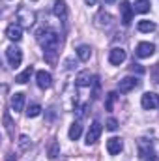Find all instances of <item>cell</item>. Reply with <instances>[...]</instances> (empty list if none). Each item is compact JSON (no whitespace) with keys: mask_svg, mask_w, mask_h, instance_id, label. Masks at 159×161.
Segmentation results:
<instances>
[{"mask_svg":"<svg viewBox=\"0 0 159 161\" xmlns=\"http://www.w3.org/2000/svg\"><path fill=\"white\" fill-rule=\"evenodd\" d=\"M84 2H86V4H88V6H94V4H96V2H97V0H84Z\"/></svg>","mask_w":159,"mask_h":161,"instance_id":"32","label":"cell"},{"mask_svg":"<svg viewBox=\"0 0 159 161\" xmlns=\"http://www.w3.org/2000/svg\"><path fill=\"white\" fill-rule=\"evenodd\" d=\"M58 154H60V144L56 141H51V144H49V158L54 159V158H58Z\"/></svg>","mask_w":159,"mask_h":161,"instance_id":"24","label":"cell"},{"mask_svg":"<svg viewBox=\"0 0 159 161\" xmlns=\"http://www.w3.org/2000/svg\"><path fill=\"white\" fill-rule=\"evenodd\" d=\"M129 69H131V71H137V73H144V68H142L140 64H135V62L131 64V68H129Z\"/></svg>","mask_w":159,"mask_h":161,"instance_id":"29","label":"cell"},{"mask_svg":"<svg viewBox=\"0 0 159 161\" xmlns=\"http://www.w3.org/2000/svg\"><path fill=\"white\" fill-rule=\"evenodd\" d=\"M80 133H82V125H80L79 122H75V124L69 127V133H68V135H69L71 141H77V139L80 137Z\"/></svg>","mask_w":159,"mask_h":161,"instance_id":"22","label":"cell"},{"mask_svg":"<svg viewBox=\"0 0 159 161\" xmlns=\"http://www.w3.org/2000/svg\"><path fill=\"white\" fill-rule=\"evenodd\" d=\"M94 77H92V73L88 71V69H84V71H80L79 75H77V79H75V84L80 86V88H84V86H90L92 82H94Z\"/></svg>","mask_w":159,"mask_h":161,"instance_id":"15","label":"cell"},{"mask_svg":"<svg viewBox=\"0 0 159 161\" xmlns=\"http://www.w3.org/2000/svg\"><path fill=\"white\" fill-rule=\"evenodd\" d=\"M6 36L11 41H19L23 38V26H19V25H9V26L6 28Z\"/></svg>","mask_w":159,"mask_h":161,"instance_id":"14","label":"cell"},{"mask_svg":"<svg viewBox=\"0 0 159 161\" xmlns=\"http://www.w3.org/2000/svg\"><path fill=\"white\" fill-rule=\"evenodd\" d=\"M116 97H118V96H116V92H109V94H107V103H105V109H107V111H112Z\"/></svg>","mask_w":159,"mask_h":161,"instance_id":"25","label":"cell"},{"mask_svg":"<svg viewBox=\"0 0 159 161\" xmlns=\"http://www.w3.org/2000/svg\"><path fill=\"white\" fill-rule=\"evenodd\" d=\"M137 28H139L140 32H154L157 26H156L154 21H146V19H144V21H139V26H137Z\"/></svg>","mask_w":159,"mask_h":161,"instance_id":"20","label":"cell"},{"mask_svg":"<svg viewBox=\"0 0 159 161\" xmlns=\"http://www.w3.org/2000/svg\"><path fill=\"white\" fill-rule=\"evenodd\" d=\"M4 122H6V129L11 135V120H9V113H4Z\"/></svg>","mask_w":159,"mask_h":161,"instance_id":"28","label":"cell"},{"mask_svg":"<svg viewBox=\"0 0 159 161\" xmlns=\"http://www.w3.org/2000/svg\"><path fill=\"white\" fill-rule=\"evenodd\" d=\"M150 8H152L150 0H137L135 6H133V9H135L137 13H146V11H150Z\"/></svg>","mask_w":159,"mask_h":161,"instance_id":"18","label":"cell"},{"mask_svg":"<svg viewBox=\"0 0 159 161\" xmlns=\"http://www.w3.org/2000/svg\"><path fill=\"white\" fill-rule=\"evenodd\" d=\"M107 129H109V131H116V129H118V120H116V118H109V120H107Z\"/></svg>","mask_w":159,"mask_h":161,"instance_id":"27","label":"cell"},{"mask_svg":"<svg viewBox=\"0 0 159 161\" xmlns=\"http://www.w3.org/2000/svg\"><path fill=\"white\" fill-rule=\"evenodd\" d=\"M154 53H156V45L150 43V41L139 43V45H137V51H135V54H137L139 58H150Z\"/></svg>","mask_w":159,"mask_h":161,"instance_id":"7","label":"cell"},{"mask_svg":"<svg viewBox=\"0 0 159 161\" xmlns=\"http://www.w3.org/2000/svg\"><path fill=\"white\" fill-rule=\"evenodd\" d=\"M11 107H13L15 113L17 111H23V107H25V94H21V92L13 94L11 96Z\"/></svg>","mask_w":159,"mask_h":161,"instance_id":"17","label":"cell"},{"mask_svg":"<svg viewBox=\"0 0 159 161\" xmlns=\"http://www.w3.org/2000/svg\"><path fill=\"white\" fill-rule=\"evenodd\" d=\"M32 73H34V68H32V66H28V68H26L23 73H19V75L15 77V82H19V84H25L26 80H30Z\"/></svg>","mask_w":159,"mask_h":161,"instance_id":"19","label":"cell"},{"mask_svg":"<svg viewBox=\"0 0 159 161\" xmlns=\"http://www.w3.org/2000/svg\"><path fill=\"white\" fill-rule=\"evenodd\" d=\"M34 2H36V0H34Z\"/></svg>","mask_w":159,"mask_h":161,"instance_id":"35","label":"cell"},{"mask_svg":"<svg viewBox=\"0 0 159 161\" xmlns=\"http://www.w3.org/2000/svg\"><path fill=\"white\" fill-rule=\"evenodd\" d=\"M19 146H21L23 150H28V148L32 146V142H30V139H28L26 135H21V139H19Z\"/></svg>","mask_w":159,"mask_h":161,"instance_id":"26","label":"cell"},{"mask_svg":"<svg viewBox=\"0 0 159 161\" xmlns=\"http://www.w3.org/2000/svg\"><path fill=\"white\" fill-rule=\"evenodd\" d=\"M133 8H131V4L127 2V0H123L122 4H120V13H122V25L123 26H129L131 25V21H133Z\"/></svg>","mask_w":159,"mask_h":161,"instance_id":"6","label":"cell"},{"mask_svg":"<svg viewBox=\"0 0 159 161\" xmlns=\"http://www.w3.org/2000/svg\"><path fill=\"white\" fill-rule=\"evenodd\" d=\"M111 23H112V17H111L107 11H99V13L96 15V25H97L99 28H107V26H111Z\"/></svg>","mask_w":159,"mask_h":161,"instance_id":"16","label":"cell"},{"mask_svg":"<svg viewBox=\"0 0 159 161\" xmlns=\"http://www.w3.org/2000/svg\"><path fill=\"white\" fill-rule=\"evenodd\" d=\"M140 105H142V109H146V111L156 109L159 105V96L154 94V92H146V94L142 96V99H140Z\"/></svg>","mask_w":159,"mask_h":161,"instance_id":"8","label":"cell"},{"mask_svg":"<svg viewBox=\"0 0 159 161\" xmlns=\"http://www.w3.org/2000/svg\"><path fill=\"white\" fill-rule=\"evenodd\" d=\"M125 51L122 49V47H114V49H111V53H109V62L112 64V66H120L123 60H125Z\"/></svg>","mask_w":159,"mask_h":161,"instance_id":"10","label":"cell"},{"mask_svg":"<svg viewBox=\"0 0 159 161\" xmlns=\"http://www.w3.org/2000/svg\"><path fill=\"white\" fill-rule=\"evenodd\" d=\"M122 148H123V142H122V139H118V137H112V139L107 141V152H109L111 156L120 154Z\"/></svg>","mask_w":159,"mask_h":161,"instance_id":"12","label":"cell"},{"mask_svg":"<svg viewBox=\"0 0 159 161\" xmlns=\"http://www.w3.org/2000/svg\"><path fill=\"white\" fill-rule=\"evenodd\" d=\"M36 80H38V86L40 88H51V84H52V77H51V73L49 71H45V69H41L36 73Z\"/></svg>","mask_w":159,"mask_h":161,"instance_id":"11","label":"cell"},{"mask_svg":"<svg viewBox=\"0 0 159 161\" xmlns=\"http://www.w3.org/2000/svg\"><path fill=\"white\" fill-rule=\"evenodd\" d=\"M77 56H79L80 60H90V56H92V49L88 47V45H80V47H77Z\"/></svg>","mask_w":159,"mask_h":161,"instance_id":"21","label":"cell"},{"mask_svg":"<svg viewBox=\"0 0 159 161\" xmlns=\"http://www.w3.org/2000/svg\"><path fill=\"white\" fill-rule=\"evenodd\" d=\"M38 41H40V45L45 51V60L49 64H54L56 62V53H58V49L62 45L60 36L54 30H40L38 32Z\"/></svg>","mask_w":159,"mask_h":161,"instance_id":"1","label":"cell"},{"mask_svg":"<svg viewBox=\"0 0 159 161\" xmlns=\"http://www.w3.org/2000/svg\"><path fill=\"white\" fill-rule=\"evenodd\" d=\"M103 2H105V4H112L114 0H103Z\"/></svg>","mask_w":159,"mask_h":161,"instance_id":"34","label":"cell"},{"mask_svg":"<svg viewBox=\"0 0 159 161\" xmlns=\"http://www.w3.org/2000/svg\"><path fill=\"white\" fill-rule=\"evenodd\" d=\"M6 58H8V62H9L11 68H17V66H21V62H23V53H21V49H17L15 45H9V47L6 49Z\"/></svg>","mask_w":159,"mask_h":161,"instance_id":"4","label":"cell"},{"mask_svg":"<svg viewBox=\"0 0 159 161\" xmlns=\"http://www.w3.org/2000/svg\"><path fill=\"white\" fill-rule=\"evenodd\" d=\"M73 68V58H68L66 60V69H71Z\"/></svg>","mask_w":159,"mask_h":161,"instance_id":"31","label":"cell"},{"mask_svg":"<svg viewBox=\"0 0 159 161\" xmlns=\"http://www.w3.org/2000/svg\"><path fill=\"white\" fill-rule=\"evenodd\" d=\"M54 15H56L62 23L68 21V8H66V2H64V0H56V2H54Z\"/></svg>","mask_w":159,"mask_h":161,"instance_id":"13","label":"cell"},{"mask_svg":"<svg viewBox=\"0 0 159 161\" xmlns=\"http://www.w3.org/2000/svg\"><path fill=\"white\" fill-rule=\"evenodd\" d=\"M139 158L140 161H159V154L154 150V144L146 139L139 141Z\"/></svg>","mask_w":159,"mask_h":161,"instance_id":"2","label":"cell"},{"mask_svg":"<svg viewBox=\"0 0 159 161\" xmlns=\"http://www.w3.org/2000/svg\"><path fill=\"white\" fill-rule=\"evenodd\" d=\"M101 131H103V125H101L99 122H94V124L90 125L88 133H86V144H88V146H90V144H96V142L99 141V137H101Z\"/></svg>","mask_w":159,"mask_h":161,"instance_id":"5","label":"cell"},{"mask_svg":"<svg viewBox=\"0 0 159 161\" xmlns=\"http://www.w3.org/2000/svg\"><path fill=\"white\" fill-rule=\"evenodd\" d=\"M139 86V79L137 77H123V79L118 82V90L122 94H127L131 90H135Z\"/></svg>","mask_w":159,"mask_h":161,"instance_id":"9","label":"cell"},{"mask_svg":"<svg viewBox=\"0 0 159 161\" xmlns=\"http://www.w3.org/2000/svg\"><path fill=\"white\" fill-rule=\"evenodd\" d=\"M6 161H15V156H13V154H9V156H8V159Z\"/></svg>","mask_w":159,"mask_h":161,"instance_id":"33","label":"cell"},{"mask_svg":"<svg viewBox=\"0 0 159 161\" xmlns=\"http://www.w3.org/2000/svg\"><path fill=\"white\" fill-rule=\"evenodd\" d=\"M40 114H41V107L38 103L28 105V109H26V116H28V118H36V116H40Z\"/></svg>","mask_w":159,"mask_h":161,"instance_id":"23","label":"cell"},{"mask_svg":"<svg viewBox=\"0 0 159 161\" xmlns=\"http://www.w3.org/2000/svg\"><path fill=\"white\" fill-rule=\"evenodd\" d=\"M34 23H36V15H34V11H30V9L25 8V6L17 9V25H19V26L30 28Z\"/></svg>","mask_w":159,"mask_h":161,"instance_id":"3","label":"cell"},{"mask_svg":"<svg viewBox=\"0 0 159 161\" xmlns=\"http://www.w3.org/2000/svg\"><path fill=\"white\" fill-rule=\"evenodd\" d=\"M154 82H157L159 84V64L154 68Z\"/></svg>","mask_w":159,"mask_h":161,"instance_id":"30","label":"cell"}]
</instances>
